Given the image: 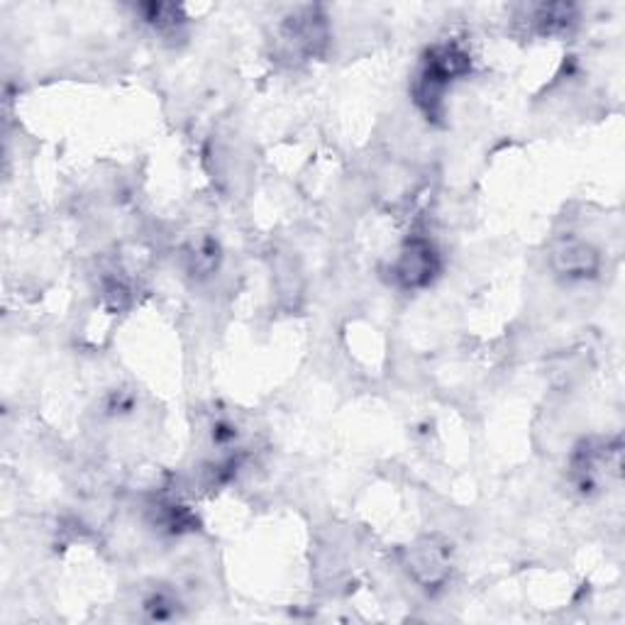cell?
<instances>
[{"label": "cell", "instance_id": "7a4b0ae2", "mask_svg": "<svg viewBox=\"0 0 625 625\" xmlns=\"http://www.w3.org/2000/svg\"><path fill=\"white\" fill-rule=\"evenodd\" d=\"M284 42L308 57L322 54L328 45V20L320 8H301L284 23Z\"/></svg>", "mask_w": 625, "mask_h": 625}, {"label": "cell", "instance_id": "277c9868", "mask_svg": "<svg viewBox=\"0 0 625 625\" xmlns=\"http://www.w3.org/2000/svg\"><path fill=\"white\" fill-rule=\"evenodd\" d=\"M408 569L426 587H438V584L445 581L450 569L448 550L438 546L436 540H422L408 554Z\"/></svg>", "mask_w": 625, "mask_h": 625}, {"label": "cell", "instance_id": "5b68a950", "mask_svg": "<svg viewBox=\"0 0 625 625\" xmlns=\"http://www.w3.org/2000/svg\"><path fill=\"white\" fill-rule=\"evenodd\" d=\"M577 20L574 15V8L567 3H552V5H540L532 15V23L538 25L540 35H557L567 33L569 25Z\"/></svg>", "mask_w": 625, "mask_h": 625}, {"label": "cell", "instance_id": "3957f363", "mask_svg": "<svg viewBox=\"0 0 625 625\" xmlns=\"http://www.w3.org/2000/svg\"><path fill=\"white\" fill-rule=\"evenodd\" d=\"M599 252L587 242L564 240L552 249V267L560 277L567 279H587L599 271Z\"/></svg>", "mask_w": 625, "mask_h": 625}, {"label": "cell", "instance_id": "8992f818", "mask_svg": "<svg viewBox=\"0 0 625 625\" xmlns=\"http://www.w3.org/2000/svg\"><path fill=\"white\" fill-rule=\"evenodd\" d=\"M186 261H188V271L194 277H210V274H216V269L220 265V247H218V242L216 240H198L196 245H191L188 249V255H186Z\"/></svg>", "mask_w": 625, "mask_h": 625}, {"label": "cell", "instance_id": "6da1fadb", "mask_svg": "<svg viewBox=\"0 0 625 625\" xmlns=\"http://www.w3.org/2000/svg\"><path fill=\"white\" fill-rule=\"evenodd\" d=\"M440 269V257L430 240L413 237L406 242V247L401 249V257L393 267V277L399 279L403 289H422L428 286L432 277Z\"/></svg>", "mask_w": 625, "mask_h": 625}]
</instances>
